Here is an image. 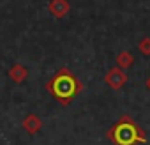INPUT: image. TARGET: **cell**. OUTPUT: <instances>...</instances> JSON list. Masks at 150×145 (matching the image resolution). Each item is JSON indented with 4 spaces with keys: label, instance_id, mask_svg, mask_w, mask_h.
Here are the masks:
<instances>
[{
    "label": "cell",
    "instance_id": "1",
    "mask_svg": "<svg viewBox=\"0 0 150 145\" xmlns=\"http://www.w3.org/2000/svg\"><path fill=\"white\" fill-rule=\"evenodd\" d=\"M46 90H48L62 106H67V104H71V101H72L74 97H76V96L83 90V85H81V82L74 76L67 67H62L57 75L48 82Z\"/></svg>",
    "mask_w": 150,
    "mask_h": 145
},
{
    "label": "cell",
    "instance_id": "2",
    "mask_svg": "<svg viewBox=\"0 0 150 145\" xmlns=\"http://www.w3.org/2000/svg\"><path fill=\"white\" fill-rule=\"evenodd\" d=\"M108 140L113 145H139V143H146V134L132 120V117L122 115L108 129Z\"/></svg>",
    "mask_w": 150,
    "mask_h": 145
},
{
    "label": "cell",
    "instance_id": "3",
    "mask_svg": "<svg viewBox=\"0 0 150 145\" xmlns=\"http://www.w3.org/2000/svg\"><path fill=\"white\" fill-rule=\"evenodd\" d=\"M104 83L111 90H120L127 83V75H125L120 67H111L106 75H104Z\"/></svg>",
    "mask_w": 150,
    "mask_h": 145
},
{
    "label": "cell",
    "instance_id": "4",
    "mask_svg": "<svg viewBox=\"0 0 150 145\" xmlns=\"http://www.w3.org/2000/svg\"><path fill=\"white\" fill-rule=\"evenodd\" d=\"M23 129L30 134V136H34V134H37L39 131H41V127H42V120L35 115V113H28L25 119H23Z\"/></svg>",
    "mask_w": 150,
    "mask_h": 145
},
{
    "label": "cell",
    "instance_id": "5",
    "mask_svg": "<svg viewBox=\"0 0 150 145\" xmlns=\"http://www.w3.org/2000/svg\"><path fill=\"white\" fill-rule=\"evenodd\" d=\"M48 9H50V13H51L55 18H64V16L69 13L71 6H69L67 0H51L50 6H48Z\"/></svg>",
    "mask_w": 150,
    "mask_h": 145
},
{
    "label": "cell",
    "instance_id": "6",
    "mask_svg": "<svg viewBox=\"0 0 150 145\" xmlns=\"http://www.w3.org/2000/svg\"><path fill=\"white\" fill-rule=\"evenodd\" d=\"M28 76V69L21 64H14L11 69H9V78L14 82V83H23Z\"/></svg>",
    "mask_w": 150,
    "mask_h": 145
},
{
    "label": "cell",
    "instance_id": "7",
    "mask_svg": "<svg viewBox=\"0 0 150 145\" xmlns=\"http://www.w3.org/2000/svg\"><path fill=\"white\" fill-rule=\"evenodd\" d=\"M132 64H134V55L131 51H120L117 55V67H120L122 71L124 69H129Z\"/></svg>",
    "mask_w": 150,
    "mask_h": 145
},
{
    "label": "cell",
    "instance_id": "8",
    "mask_svg": "<svg viewBox=\"0 0 150 145\" xmlns=\"http://www.w3.org/2000/svg\"><path fill=\"white\" fill-rule=\"evenodd\" d=\"M138 50H139L141 55L150 57V37H141L139 43H138Z\"/></svg>",
    "mask_w": 150,
    "mask_h": 145
},
{
    "label": "cell",
    "instance_id": "9",
    "mask_svg": "<svg viewBox=\"0 0 150 145\" xmlns=\"http://www.w3.org/2000/svg\"><path fill=\"white\" fill-rule=\"evenodd\" d=\"M146 85H148V89H150V78H148V82H146Z\"/></svg>",
    "mask_w": 150,
    "mask_h": 145
}]
</instances>
